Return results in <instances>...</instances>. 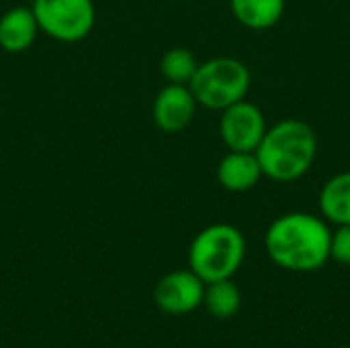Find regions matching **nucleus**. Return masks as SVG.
Segmentation results:
<instances>
[{"label": "nucleus", "mask_w": 350, "mask_h": 348, "mask_svg": "<svg viewBox=\"0 0 350 348\" xmlns=\"http://www.w3.org/2000/svg\"><path fill=\"white\" fill-rule=\"evenodd\" d=\"M332 232L324 219L312 213H285L277 217L267 234L265 248L275 265L295 273H310L330 258Z\"/></svg>", "instance_id": "1"}, {"label": "nucleus", "mask_w": 350, "mask_h": 348, "mask_svg": "<svg viewBox=\"0 0 350 348\" xmlns=\"http://www.w3.org/2000/svg\"><path fill=\"white\" fill-rule=\"evenodd\" d=\"M219 133L232 152H254L267 133V121L256 105L242 98L224 109Z\"/></svg>", "instance_id": "6"}, {"label": "nucleus", "mask_w": 350, "mask_h": 348, "mask_svg": "<svg viewBox=\"0 0 350 348\" xmlns=\"http://www.w3.org/2000/svg\"><path fill=\"white\" fill-rule=\"evenodd\" d=\"M320 209L332 224H350V172H340L326 180L320 191Z\"/></svg>", "instance_id": "12"}, {"label": "nucleus", "mask_w": 350, "mask_h": 348, "mask_svg": "<svg viewBox=\"0 0 350 348\" xmlns=\"http://www.w3.org/2000/svg\"><path fill=\"white\" fill-rule=\"evenodd\" d=\"M340 348H350V347H340Z\"/></svg>", "instance_id": "16"}, {"label": "nucleus", "mask_w": 350, "mask_h": 348, "mask_svg": "<svg viewBox=\"0 0 350 348\" xmlns=\"http://www.w3.org/2000/svg\"><path fill=\"white\" fill-rule=\"evenodd\" d=\"M318 137L314 129L299 121L287 119L267 129L254 150L262 174L277 183H291L304 176L316 160Z\"/></svg>", "instance_id": "2"}, {"label": "nucleus", "mask_w": 350, "mask_h": 348, "mask_svg": "<svg viewBox=\"0 0 350 348\" xmlns=\"http://www.w3.org/2000/svg\"><path fill=\"white\" fill-rule=\"evenodd\" d=\"M262 176V168L254 152H232L226 154L217 164V180L224 189L242 193L252 189Z\"/></svg>", "instance_id": "10"}, {"label": "nucleus", "mask_w": 350, "mask_h": 348, "mask_svg": "<svg viewBox=\"0 0 350 348\" xmlns=\"http://www.w3.org/2000/svg\"><path fill=\"white\" fill-rule=\"evenodd\" d=\"M197 57L187 47H172L160 59V72L170 84H189L197 72Z\"/></svg>", "instance_id": "14"}, {"label": "nucleus", "mask_w": 350, "mask_h": 348, "mask_svg": "<svg viewBox=\"0 0 350 348\" xmlns=\"http://www.w3.org/2000/svg\"><path fill=\"white\" fill-rule=\"evenodd\" d=\"M195 109L197 101L187 84H168L156 94L152 117L164 133H178L193 121Z\"/></svg>", "instance_id": "8"}, {"label": "nucleus", "mask_w": 350, "mask_h": 348, "mask_svg": "<svg viewBox=\"0 0 350 348\" xmlns=\"http://www.w3.org/2000/svg\"><path fill=\"white\" fill-rule=\"evenodd\" d=\"M203 293H205V281L197 277L191 269H183L164 275L156 283L154 302L158 310L166 314L185 316L203 306Z\"/></svg>", "instance_id": "7"}, {"label": "nucleus", "mask_w": 350, "mask_h": 348, "mask_svg": "<svg viewBox=\"0 0 350 348\" xmlns=\"http://www.w3.org/2000/svg\"><path fill=\"white\" fill-rule=\"evenodd\" d=\"M232 12L248 29H269L277 25L285 12V0H230Z\"/></svg>", "instance_id": "11"}, {"label": "nucleus", "mask_w": 350, "mask_h": 348, "mask_svg": "<svg viewBox=\"0 0 350 348\" xmlns=\"http://www.w3.org/2000/svg\"><path fill=\"white\" fill-rule=\"evenodd\" d=\"M39 25L31 6H14L0 16V47L8 53H21L37 39Z\"/></svg>", "instance_id": "9"}, {"label": "nucleus", "mask_w": 350, "mask_h": 348, "mask_svg": "<svg viewBox=\"0 0 350 348\" xmlns=\"http://www.w3.org/2000/svg\"><path fill=\"white\" fill-rule=\"evenodd\" d=\"M203 306L213 318L228 320L238 314L242 306V293L232 279L211 281V283H205Z\"/></svg>", "instance_id": "13"}, {"label": "nucleus", "mask_w": 350, "mask_h": 348, "mask_svg": "<svg viewBox=\"0 0 350 348\" xmlns=\"http://www.w3.org/2000/svg\"><path fill=\"white\" fill-rule=\"evenodd\" d=\"M189 88L197 105L224 111L246 96L250 88V70L236 57H213L197 66Z\"/></svg>", "instance_id": "4"}, {"label": "nucleus", "mask_w": 350, "mask_h": 348, "mask_svg": "<svg viewBox=\"0 0 350 348\" xmlns=\"http://www.w3.org/2000/svg\"><path fill=\"white\" fill-rule=\"evenodd\" d=\"M246 256L242 232L230 224L203 228L189 246V269L205 283L232 279Z\"/></svg>", "instance_id": "3"}, {"label": "nucleus", "mask_w": 350, "mask_h": 348, "mask_svg": "<svg viewBox=\"0 0 350 348\" xmlns=\"http://www.w3.org/2000/svg\"><path fill=\"white\" fill-rule=\"evenodd\" d=\"M31 10L39 31L62 43L82 41L96 21L92 0H33Z\"/></svg>", "instance_id": "5"}, {"label": "nucleus", "mask_w": 350, "mask_h": 348, "mask_svg": "<svg viewBox=\"0 0 350 348\" xmlns=\"http://www.w3.org/2000/svg\"><path fill=\"white\" fill-rule=\"evenodd\" d=\"M330 258L350 267V224L338 226L330 238Z\"/></svg>", "instance_id": "15"}]
</instances>
